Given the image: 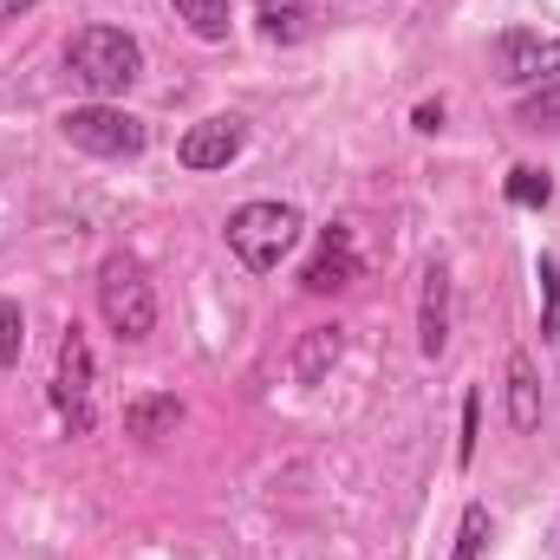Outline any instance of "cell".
<instances>
[{"label":"cell","instance_id":"cell-9","mask_svg":"<svg viewBox=\"0 0 560 560\" xmlns=\"http://www.w3.org/2000/svg\"><path fill=\"white\" fill-rule=\"evenodd\" d=\"M352 280H359V248H352V229H326V242H319V255L306 261L300 287H306V293H339V287H352Z\"/></svg>","mask_w":560,"mask_h":560},{"label":"cell","instance_id":"cell-23","mask_svg":"<svg viewBox=\"0 0 560 560\" xmlns=\"http://www.w3.org/2000/svg\"><path fill=\"white\" fill-rule=\"evenodd\" d=\"M555 560H560V535H555Z\"/></svg>","mask_w":560,"mask_h":560},{"label":"cell","instance_id":"cell-22","mask_svg":"<svg viewBox=\"0 0 560 560\" xmlns=\"http://www.w3.org/2000/svg\"><path fill=\"white\" fill-rule=\"evenodd\" d=\"M26 7H39V0H0V20H13V13H26Z\"/></svg>","mask_w":560,"mask_h":560},{"label":"cell","instance_id":"cell-20","mask_svg":"<svg viewBox=\"0 0 560 560\" xmlns=\"http://www.w3.org/2000/svg\"><path fill=\"white\" fill-rule=\"evenodd\" d=\"M476 436H482V392L463 398V436H456V463H463V469L476 463Z\"/></svg>","mask_w":560,"mask_h":560},{"label":"cell","instance_id":"cell-17","mask_svg":"<svg viewBox=\"0 0 560 560\" xmlns=\"http://www.w3.org/2000/svg\"><path fill=\"white\" fill-rule=\"evenodd\" d=\"M255 13H261V26H268L275 39H300V20H306V0H255Z\"/></svg>","mask_w":560,"mask_h":560},{"label":"cell","instance_id":"cell-8","mask_svg":"<svg viewBox=\"0 0 560 560\" xmlns=\"http://www.w3.org/2000/svg\"><path fill=\"white\" fill-rule=\"evenodd\" d=\"M450 293H456L450 268L430 261L423 268V293H418V352L423 359H443V346H450Z\"/></svg>","mask_w":560,"mask_h":560},{"label":"cell","instance_id":"cell-1","mask_svg":"<svg viewBox=\"0 0 560 560\" xmlns=\"http://www.w3.org/2000/svg\"><path fill=\"white\" fill-rule=\"evenodd\" d=\"M66 72L92 92V98H125L131 85L143 79V46L125 33V26H105V20H92V26H79L72 39H66Z\"/></svg>","mask_w":560,"mask_h":560},{"label":"cell","instance_id":"cell-3","mask_svg":"<svg viewBox=\"0 0 560 560\" xmlns=\"http://www.w3.org/2000/svg\"><path fill=\"white\" fill-rule=\"evenodd\" d=\"M98 313L118 332V346H143L156 332V287H150L138 255H105V268H98Z\"/></svg>","mask_w":560,"mask_h":560},{"label":"cell","instance_id":"cell-14","mask_svg":"<svg viewBox=\"0 0 560 560\" xmlns=\"http://www.w3.org/2000/svg\"><path fill=\"white\" fill-rule=\"evenodd\" d=\"M509 202H515V209H548V202H555V176L535 170V163H515V170H509Z\"/></svg>","mask_w":560,"mask_h":560},{"label":"cell","instance_id":"cell-2","mask_svg":"<svg viewBox=\"0 0 560 560\" xmlns=\"http://www.w3.org/2000/svg\"><path fill=\"white\" fill-rule=\"evenodd\" d=\"M300 209L293 202H242L235 215H229V248H235V261L248 268V275H275L280 261L293 255V242H300Z\"/></svg>","mask_w":560,"mask_h":560},{"label":"cell","instance_id":"cell-6","mask_svg":"<svg viewBox=\"0 0 560 560\" xmlns=\"http://www.w3.org/2000/svg\"><path fill=\"white\" fill-rule=\"evenodd\" d=\"M560 72V39L535 33V26H509L495 39V79L502 85H548Z\"/></svg>","mask_w":560,"mask_h":560},{"label":"cell","instance_id":"cell-16","mask_svg":"<svg viewBox=\"0 0 560 560\" xmlns=\"http://www.w3.org/2000/svg\"><path fill=\"white\" fill-rule=\"evenodd\" d=\"M535 280H541V339L555 346V339H560V261H555V255H541V261H535Z\"/></svg>","mask_w":560,"mask_h":560},{"label":"cell","instance_id":"cell-7","mask_svg":"<svg viewBox=\"0 0 560 560\" xmlns=\"http://www.w3.org/2000/svg\"><path fill=\"white\" fill-rule=\"evenodd\" d=\"M242 143H248V125H242V118H202V125L183 131L176 163H183V170H229V163L242 156Z\"/></svg>","mask_w":560,"mask_h":560},{"label":"cell","instance_id":"cell-18","mask_svg":"<svg viewBox=\"0 0 560 560\" xmlns=\"http://www.w3.org/2000/svg\"><path fill=\"white\" fill-rule=\"evenodd\" d=\"M522 125L528 131H560V79H548L535 98H522Z\"/></svg>","mask_w":560,"mask_h":560},{"label":"cell","instance_id":"cell-21","mask_svg":"<svg viewBox=\"0 0 560 560\" xmlns=\"http://www.w3.org/2000/svg\"><path fill=\"white\" fill-rule=\"evenodd\" d=\"M411 125H418V131H443V105H418Z\"/></svg>","mask_w":560,"mask_h":560},{"label":"cell","instance_id":"cell-15","mask_svg":"<svg viewBox=\"0 0 560 560\" xmlns=\"http://www.w3.org/2000/svg\"><path fill=\"white\" fill-rule=\"evenodd\" d=\"M489 535H495L489 509H482V502H469V509H463V522H456V548H450V560H482Z\"/></svg>","mask_w":560,"mask_h":560},{"label":"cell","instance_id":"cell-12","mask_svg":"<svg viewBox=\"0 0 560 560\" xmlns=\"http://www.w3.org/2000/svg\"><path fill=\"white\" fill-rule=\"evenodd\" d=\"M176 423H183V405H176L170 392H150V398H138V405H125V430H131L138 443H163Z\"/></svg>","mask_w":560,"mask_h":560},{"label":"cell","instance_id":"cell-5","mask_svg":"<svg viewBox=\"0 0 560 560\" xmlns=\"http://www.w3.org/2000/svg\"><path fill=\"white\" fill-rule=\"evenodd\" d=\"M52 405H59V418L72 436H92V346H85V332L79 326H66V339H59V372H52Z\"/></svg>","mask_w":560,"mask_h":560},{"label":"cell","instance_id":"cell-11","mask_svg":"<svg viewBox=\"0 0 560 560\" xmlns=\"http://www.w3.org/2000/svg\"><path fill=\"white\" fill-rule=\"evenodd\" d=\"M509 423L515 430H535L541 423V378H535V359L528 352H509Z\"/></svg>","mask_w":560,"mask_h":560},{"label":"cell","instance_id":"cell-10","mask_svg":"<svg viewBox=\"0 0 560 560\" xmlns=\"http://www.w3.org/2000/svg\"><path fill=\"white\" fill-rule=\"evenodd\" d=\"M339 352H346V326H313V332L300 339V352H293V378H300V385H319V378L339 365Z\"/></svg>","mask_w":560,"mask_h":560},{"label":"cell","instance_id":"cell-13","mask_svg":"<svg viewBox=\"0 0 560 560\" xmlns=\"http://www.w3.org/2000/svg\"><path fill=\"white\" fill-rule=\"evenodd\" d=\"M170 7H176V20H183L196 39H209V46L229 39V0H170Z\"/></svg>","mask_w":560,"mask_h":560},{"label":"cell","instance_id":"cell-19","mask_svg":"<svg viewBox=\"0 0 560 560\" xmlns=\"http://www.w3.org/2000/svg\"><path fill=\"white\" fill-rule=\"evenodd\" d=\"M20 352H26V319H20V306H13V300H0V365L13 372V365H20Z\"/></svg>","mask_w":560,"mask_h":560},{"label":"cell","instance_id":"cell-4","mask_svg":"<svg viewBox=\"0 0 560 560\" xmlns=\"http://www.w3.org/2000/svg\"><path fill=\"white\" fill-rule=\"evenodd\" d=\"M59 131H66V143L72 150H85V156H138L143 143H150V131H143L138 118L125 112V105H72L66 118H59Z\"/></svg>","mask_w":560,"mask_h":560}]
</instances>
